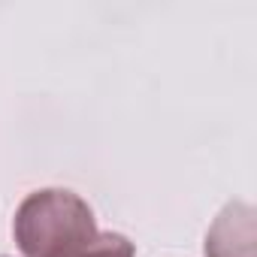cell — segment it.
I'll return each instance as SVG.
<instances>
[{
	"instance_id": "obj_1",
	"label": "cell",
	"mask_w": 257,
	"mask_h": 257,
	"mask_svg": "<svg viewBox=\"0 0 257 257\" xmlns=\"http://www.w3.org/2000/svg\"><path fill=\"white\" fill-rule=\"evenodd\" d=\"M25 257H76L100 233L91 206L64 188H46L25 197L13 221Z\"/></svg>"
},
{
	"instance_id": "obj_2",
	"label": "cell",
	"mask_w": 257,
	"mask_h": 257,
	"mask_svg": "<svg viewBox=\"0 0 257 257\" xmlns=\"http://www.w3.org/2000/svg\"><path fill=\"white\" fill-rule=\"evenodd\" d=\"M254 206L233 200L206 233V257H254Z\"/></svg>"
},
{
	"instance_id": "obj_3",
	"label": "cell",
	"mask_w": 257,
	"mask_h": 257,
	"mask_svg": "<svg viewBox=\"0 0 257 257\" xmlns=\"http://www.w3.org/2000/svg\"><path fill=\"white\" fill-rule=\"evenodd\" d=\"M134 254H137V248L127 236H121V233H97L88 242V248H82L76 257H134Z\"/></svg>"
}]
</instances>
